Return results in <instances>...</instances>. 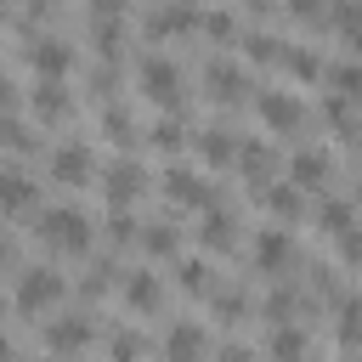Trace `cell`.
<instances>
[{"instance_id":"7c38bea8","label":"cell","mask_w":362,"mask_h":362,"mask_svg":"<svg viewBox=\"0 0 362 362\" xmlns=\"http://www.w3.org/2000/svg\"><path fill=\"white\" fill-rule=\"evenodd\" d=\"M187 28H198V11L181 6V0H175V6L164 0V11L147 17V34H153V40H170V34H187Z\"/></svg>"},{"instance_id":"4fadbf2b","label":"cell","mask_w":362,"mask_h":362,"mask_svg":"<svg viewBox=\"0 0 362 362\" xmlns=\"http://www.w3.org/2000/svg\"><path fill=\"white\" fill-rule=\"evenodd\" d=\"M141 181H147V175H141V164L119 158V164L107 170V204H113V209H124V204H130V198L141 192Z\"/></svg>"},{"instance_id":"4316f807","label":"cell","mask_w":362,"mask_h":362,"mask_svg":"<svg viewBox=\"0 0 362 362\" xmlns=\"http://www.w3.org/2000/svg\"><path fill=\"white\" fill-rule=\"evenodd\" d=\"M0 147H11V153H28L34 147V136H28V124H17L11 113L0 119Z\"/></svg>"},{"instance_id":"e0dca14e","label":"cell","mask_w":362,"mask_h":362,"mask_svg":"<svg viewBox=\"0 0 362 362\" xmlns=\"http://www.w3.org/2000/svg\"><path fill=\"white\" fill-rule=\"evenodd\" d=\"M288 181H294V187H322V181H328V153H311V147L294 153V158H288Z\"/></svg>"},{"instance_id":"5b68a950","label":"cell","mask_w":362,"mask_h":362,"mask_svg":"<svg viewBox=\"0 0 362 362\" xmlns=\"http://www.w3.org/2000/svg\"><path fill=\"white\" fill-rule=\"evenodd\" d=\"M85 345H90V317H57V322H45V351L79 356Z\"/></svg>"},{"instance_id":"7dc6e473","label":"cell","mask_w":362,"mask_h":362,"mask_svg":"<svg viewBox=\"0 0 362 362\" xmlns=\"http://www.w3.org/2000/svg\"><path fill=\"white\" fill-rule=\"evenodd\" d=\"M0 17H6V0H0Z\"/></svg>"},{"instance_id":"603a6c76","label":"cell","mask_w":362,"mask_h":362,"mask_svg":"<svg viewBox=\"0 0 362 362\" xmlns=\"http://www.w3.org/2000/svg\"><path fill=\"white\" fill-rule=\"evenodd\" d=\"M260 198H266V209H272L277 221H294V215H300V192H294V181H288V187H260Z\"/></svg>"},{"instance_id":"bcb514c9","label":"cell","mask_w":362,"mask_h":362,"mask_svg":"<svg viewBox=\"0 0 362 362\" xmlns=\"http://www.w3.org/2000/svg\"><path fill=\"white\" fill-rule=\"evenodd\" d=\"M0 362H11V339L6 334H0Z\"/></svg>"},{"instance_id":"1f68e13d","label":"cell","mask_w":362,"mask_h":362,"mask_svg":"<svg viewBox=\"0 0 362 362\" xmlns=\"http://www.w3.org/2000/svg\"><path fill=\"white\" fill-rule=\"evenodd\" d=\"M322 226H328V232L339 238V232L351 226V204H322Z\"/></svg>"},{"instance_id":"7a4b0ae2","label":"cell","mask_w":362,"mask_h":362,"mask_svg":"<svg viewBox=\"0 0 362 362\" xmlns=\"http://www.w3.org/2000/svg\"><path fill=\"white\" fill-rule=\"evenodd\" d=\"M57 300H62V277H57V272H45V266H28V272L17 277V305H23L28 317L51 311Z\"/></svg>"},{"instance_id":"836d02e7","label":"cell","mask_w":362,"mask_h":362,"mask_svg":"<svg viewBox=\"0 0 362 362\" xmlns=\"http://www.w3.org/2000/svg\"><path fill=\"white\" fill-rule=\"evenodd\" d=\"M204 28H209L215 40H232V34H238V23H232V11H209V17H204Z\"/></svg>"},{"instance_id":"8992f818","label":"cell","mask_w":362,"mask_h":362,"mask_svg":"<svg viewBox=\"0 0 362 362\" xmlns=\"http://www.w3.org/2000/svg\"><path fill=\"white\" fill-rule=\"evenodd\" d=\"M28 62H34V74H40V79H62V74L74 68V51H68L62 40L40 34V40H28Z\"/></svg>"},{"instance_id":"83f0119b","label":"cell","mask_w":362,"mask_h":362,"mask_svg":"<svg viewBox=\"0 0 362 362\" xmlns=\"http://www.w3.org/2000/svg\"><path fill=\"white\" fill-rule=\"evenodd\" d=\"M328 79L339 85V96H362V62H339L328 68Z\"/></svg>"},{"instance_id":"ab89813d","label":"cell","mask_w":362,"mask_h":362,"mask_svg":"<svg viewBox=\"0 0 362 362\" xmlns=\"http://www.w3.org/2000/svg\"><path fill=\"white\" fill-rule=\"evenodd\" d=\"M249 57L260 62V57H277V40H266V34H249Z\"/></svg>"},{"instance_id":"9a60e30c","label":"cell","mask_w":362,"mask_h":362,"mask_svg":"<svg viewBox=\"0 0 362 362\" xmlns=\"http://www.w3.org/2000/svg\"><path fill=\"white\" fill-rule=\"evenodd\" d=\"M238 147L243 141H232V130H221V124H209V130H198V153H204V164H238Z\"/></svg>"},{"instance_id":"f1b7e54d","label":"cell","mask_w":362,"mask_h":362,"mask_svg":"<svg viewBox=\"0 0 362 362\" xmlns=\"http://www.w3.org/2000/svg\"><path fill=\"white\" fill-rule=\"evenodd\" d=\"M141 249H147V255H175V232H170V226H158V221H153V226H147V232H141Z\"/></svg>"},{"instance_id":"b9f144b4","label":"cell","mask_w":362,"mask_h":362,"mask_svg":"<svg viewBox=\"0 0 362 362\" xmlns=\"http://www.w3.org/2000/svg\"><path fill=\"white\" fill-rule=\"evenodd\" d=\"M11 107H17V90H11V79H6V74H0V119H6V113H11Z\"/></svg>"},{"instance_id":"8fae6325","label":"cell","mask_w":362,"mask_h":362,"mask_svg":"<svg viewBox=\"0 0 362 362\" xmlns=\"http://www.w3.org/2000/svg\"><path fill=\"white\" fill-rule=\"evenodd\" d=\"M34 198H40V187H34L23 170H0V209H6V215L34 209Z\"/></svg>"},{"instance_id":"d590c367","label":"cell","mask_w":362,"mask_h":362,"mask_svg":"<svg viewBox=\"0 0 362 362\" xmlns=\"http://www.w3.org/2000/svg\"><path fill=\"white\" fill-rule=\"evenodd\" d=\"M288 311H294V294H288V288H277V294L266 300V317H272V322H288Z\"/></svg>"},{"instance_id":"30bf717a","label":"cell","mask_w":362,"mask_h":362,"mask_svg":"<svg viewBox=\"0 0 362 362\" xmlns=\"http://www.w3.org/2000/svg\"><path fill=\"white\" fill-rule=\"evenodd\" d=\"M204 351H209V339H204L198 322H175L170 339H164V356L170 362H204Z\"/></svg>"},{"instance_id":"484cf974","label":"cell","mask_w":362,"mask_h":362,"mask_svg":"<svg viewBox=\"0 0 362 362\" xmlns=\"http://www.w3.org/2000/svg\"><path fill=\"white\" fill-rule=\"evenodd\" d=\"M102 130H107L119 147H130V136H136V124H130V113H124V107H107V113H102Z\"/></svg>"},{"instance_id":"d4e9b609","label":"cell","mask_w":362,"mask_h":362,"mask_svg":"<svg viewBox=\"0 0 362 362\" xmlns=\"http://www.w3.org/2000/svg\"><path fill=\"white\" fill-rule=\"evenodd\" d=\"M339 345H362V300L339 305Z\"/></svg>"},{"instance_id":"44dd1931","label":"cell","mask_w":362,"mask_h":362,"mask_svg":"<svg viewBox=\"0 0 362 362\" xmlns=\"http://www.w3.org/2000/svg\"><path fill=\"white\" fill-rule=\"evenodd\" d=\"M124 300H130V311H158L164 288H158V277H153V272H136V277L124 283Z\"/></svg>"},{"instance_id":"ac0fdd59","label":"cell","mask_w":362,"mask_h":362,"mask_svg":"<svg viewBox=\"0 0 362 362\" xmlns=\"http://www.w3.org/2000/svg\"><path fill=\"white\" fill-rule=\"evenodd\" d=\"M288 255H294L288 232H272V226H266V232L255 238V260H260L266 272H283V266H288Z\"/></svg>"},{"instance_id":"c3c4849f","label":"cell","mask_w":362,"mask_h":362,"mask_svg":"<svg viewBox=\"0 0 362 362\" xmlns=\"http://www.w3.org/2000/svg\"><path fill=\"white\" fill-rule=\"evenodd\" d=\"M170 6H175V0H170Z\"/></svg>"},{"instance_id":"f546056e","label":"cell","mask_w":362,"mask_h":362,"mask_svg":"<svg viewBox=\"0 0 362 362\" xmlns=\"http://www.w3.org/2000/svg\"><path fill=\"white\" fill-rule=\"evenodd\" d=\"M181 288L204 294V288H209V266H204V260H181Z\"/></svg>"},{"instance_id":"60d3db41","label":"cell","mask_w":362,"mask_h":362,"mask_svg":"<svg viewBox=\"0 0 362 362\" xmlns=\"http://www.w3.org/2000/svg\"><path fill=\"white\" fill-rule=\"evenodd\" d=\"M294 17H322V0H288Z\"/></svg>"},{"instance_id":"d6986e66","label":"cell","mask_w":362,"mask_h":362,"mask_svg":"<svg viewBox=\"0 0 362 362\" xmlns=\"http://www.w3.org/2000/svg\"><path fill=\"white\" fill-rule=\"evenodd\" d=\"M34 113L51 119V124L68 119V90H62V79H40V85H34Z\"/></svg>"},{"instance_id":"6da1fadb","label":"cell","mask_w":362,"mask_h":362,"mask_svg":"<svg viewBox=\"0 0 362 362\" xmlns=\"http://www.w3.org/2000/svg\"><path fill=\"white\" fill-rule=\"evenodd\" d=\"M40 243L57 255H85L90 249V221L79 209H45L40 215Z\"/></svg>"},{"instance_id":"7402d4cb","label":"cell","mask_w":362,"mask_h":362,"mask_svg":"<svg viewBox=\"0 0 362 362\" xmlns=\"http://www.w3.org/2000/svg\"><path fill=\"white\" fill-rule=\"evenodd\" d=\"M198 238H204L209 249H226V243L238 238V221H232V209H209V215H204V232H198Z\"/></svg>"},{"instance_id":"4dcf8cb0","label":"cell","mask_w":362,"mask_h":362,"mask_svg":"<svg viewBox=\"0 0 362 362\" xmlns=\"http://www.w3.org/2000/svg\"><path fill=\"white\" fill-rule=\"evenodd\" d=\"M181 136H187L181 119H158V124H153V141H158V147H181Z\"/></svg>"},{"instance_id":"5bb4252c","label":"cell","mask_w":362,"mask_h":362,"mask_svg":"<svg viewBox=\"0 0 362 362\" xmlns=\"http://www.w3.org/2000/svg\"><path fill=\"white\" fill-rule=\"evenodd\" d=\"M204 85H209V96H221V102H238V96H243V68L215 57V62L204 68Z\"/></svg>"},{"instance_id":"9c48e42d","label":"cell","mask_w":362,"mask_h":362,"mask_svg":"<svg viewBox=\"0 0 362 362\" xmlns=\"http://www.w3.org/2000/svg\"><path fill=\"white\" fill-rule=\"evenodd\" d=\"M164 198H170V204H181V209H204V204H209V187H204L192 170L170 164V170H164Z\"/></svg>"},{"instance_id":"ffe728a7","label":"cell","mask_w":362,"mask_h":362,"mask_svg":"<svg viewBox=\"0 0 362 362\" xmlns=\"http://www.w3.org/2000/svg\"><path fill=\"white\" fill-rule=\"evenodd\" d=\"M238 170H243L249 181H272L277 158H272V147H266V141H243V147H238Z\"/></svg>"},{"instance_id":"2e32d148","label":"cell","mask_w":362,"mask_h":362,"mask_svg":"<svg viewBox=\"0 0 362 362\" xmlns=\"http://www.w3.org/2000/svg\"><path fill=\"white\" fill-rule=\"evenodd\" d=\"M266 356H272V362H305V334H300L294 322H277L272 339H266Z\"/></svg>"},{"instance_id":"ba28073f","label":"cell","mask_w":362,"mask_h":362,"mask_svg":"<svg viewBox=\"0 0 362 362\" xmlns=\"http://www.w3.org/2000/svg\"><path fill=\"white\" fill-rule=\"evenodd\" d=\"M260 119H266V130H277V136H288V130H300V119H305V107L288 96V90H266L260 96Z\"/></svg>"},{"instance_id":"8d00e7d4","label":"cell","mask_w":362,"mask_h":362,"mask_svg":"<svg viewBox=\"0 0 362 362\" xmlns=\"http://www.w3.org/2000/svg\"><path fill=\"white\" fill-rule=\"evenodd\" d=\"M339 255H345L351 266H362V232H356V226H345V232H339Z\"/></svg>"},{"instance_id":"7bdbcfd3","label":"cell","mask_w":362,"mask_h":362,"mask_svg":"<svg viewBox=\"0 0 362 362\" xmlns=\"http://www.w3.org/2000/svg\"><path fill=\"white\" fill-rule=\"evenodd\" d=\"M57 11V0H28V17H51Z\"/></svg>"},{"instance_id":"ee69618b","label":"cell","mask_w":362,"mask_h":362,"mask_svg":"<svg viewBox=\"0 0 362 362\" xmlns=\"http://www.w3.org/2000/svg\"><path fill=\"white\" fill-rule=\"evenodd\" d=\"M221 362H249V351H243V345H226V351H221Z\"/></svg>"},{"instance_id":"cb8c5ba5","label":"cell","mask_w":362,"mask_h":362,"mask_svg":"<svg viewBox=\"0 0 362 362\" xmlns=\"http://www.w3.org/2000/svg\"><path fill=\"white\" fill-rule=\"evenodd\" d=\"M334 28L351 40V45H362V6H351V0H339L334 6Z\"/></svg>"},{"instance_id":"f6af8a7d","label":"cell","mask_w":362,"mask_h":362,"mask_svg":"<svg viewBox=\"0 0 362 362\" xmlns=\"http://www.w3.org/2000/svg\"><path fill=\"white\" fill-rule=\"evenodd\" d=\"M6 260H11V238L0 232V266H6Z\"/></svg>"},{"instance_id":"277c9868","label":"cell","mask_w":362,"mask_h":362,"mask_svg":"<svg viewBox=\"0 0 362 362\" xmlns=\"http://www.w3.org/2000/svg\"><path fill=\"white\" fill-rule=\"evenodd\" d=\"M141 90H147L158 107H181V68L164 62V57H147V62H141Z\"/></svg>"},{"instance_id":"52a82bcc","label":"cell","mask_w":362,"mask_h":362,"mask_svg":"<svg viewBox=\"0 0 362 362\" xmlns=\"http://www.w3.org/2000/svg\"><path fill=\"white\" fill-rule=\"evenodd\" d=\"M119 34H124V6H119V0H96V11H90V40H96V51L113 57V51H119Z\"/></svg>"},{"instance_id":"f35d334b","label":"cell","mask_w":362,"mask_h":362,"mask_svg":"<svg viewBox=\"0 0 362 362\" xmlns=\"http://www.w3.org/2000/svg\"><path fill=\"white\" fill-rule=\"evenodd\" d=\"M215 305H221V317H243V294H238V288L215 294Z\"/></svg>"},{"instance_id":"3957f363","label":"cell","mask_w":362,"mask_h":362,"mask_svg":"<svg viewBox=\"0 0 362 362\" xmlns=\"http://www.w3.org/2000/svg\"><path fill=\"white\" fill-rule=\"evenodd\" d=\"M90 175H96V158H90L85 141H62V147L51 153V181H62V187H90Z\"/></svg>"},{"instance_id":"e575fe53","label":"cell","mask_w":362,"mask_h":362,"mask_svg":"<svg viewBox=\"0 0 362 362\" xmlns=\"http://www.w3.org/2000/svg\"><path fill=\"white\" fill-rule=\"evenodd\" d=\"M283 62H288L300 79H317V74H322V68H317V57H305V51H283Z\"/></svg>"},{"instance_id":"d6a6232c","label":"cell","mask_w":362,"mask_h":362,"mask_svg":"<svg viewBox=\"0 0 362 362\" xmlns=\"http://www.w3.org/2000/svg\"><path fill=\"white\" fill-rule=\"evenodd\" d=\"M107 351H113V362H136V356H141V339H136V334H113Z\"/></svg>"},{"instance_id":"74e56055","label":"cell","mask_w":362,"mask_h":362,"mask_svg":"<svg viewBox=\"0 0 362 362\" xmlns=\"http://www.w3.org/2000/svg\"><path fill=\"white\" fill-rule=\"evenodd\" d=\"M107 238H113V243H130V238H136V221H130V215L119 209V215L107 221Z\"/></svg>"}]
</instances>
